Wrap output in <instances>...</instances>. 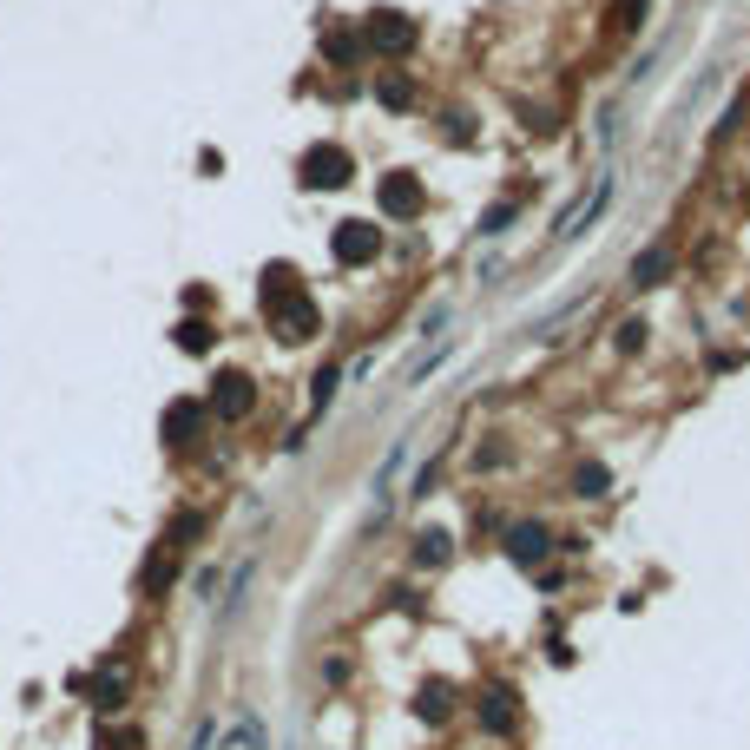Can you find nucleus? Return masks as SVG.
I'll list each match as a JSON object with an SVG mask.
<instances>
[{
    "instance_id": "10",
    "label": "nucleus",
    "mask_w": 750,
    "mask_h": 750,
    "mask_svg": "<svg viewBox=\"0 0 750 750\" xmlns=\"http://www.w3.org/2000/svg\"><path fill=\"white\" fill-rule=\"evenodd\" d=\"M579 487H586V494H599V487H606V468H593V461H586V468H579Z\"/></svg>"
},
{
    "instance_id": "4",
    "label": "nucleus",
    "mask_w": 750,
    "mask_h": 750,
    "mask_svg": "<svg viewBox=\"0 0 750 750\" xmlns=\"http://www.w3.org/2000/svg\"><path fill=\"white\" fill-rule=\"evenodd\" d=\"M369 40H375L382 53H402L408 40H415V27H408L402 14H375V20H369Z\"/></svg>"
},
{
    "instance_id": "9",
    "label": "nucleus",
    "mask_w": 750,
    "mask_h": 750,
    "mask_svg": "<svg viewBox=\"0 0 750 750\" xmlns=\"http://www.w3.org/2000/svg\"><path fill=\"white\" fill-rule=\"evenodd\" d=\"M612 20H619L625 33H632V27H645V0H612Z\"/></svg>"
},
{
    "instance_id": "3",
    "label": "nucleus",
    "mask_w": 750,
    "mask_h": 750,
    "mask_svg": "<svg viewBox=\"0 0 750 750\" xmlns=\"http://www.w3.org/2000/svg\"><path fill=\"white\" fill-rule=\"evenodd\" d=\"M382 211H395V218H415V211H422V185H415L408 172L382 178Z\"/></svg>"
},
{
    "instance_id": "11",
    "label": "nucleus",
    "mask_w": 750,
    "mask_h": 750,
    "mask_svg": "<svg viewBox=\"0 0 750 750\" xmlns=\"http://www.w3.org/2000/svg\"><path fill=\"white\" fill-rule=\"evenodd\" d=\"M178 336H185V349H204V343H211V329H204V323H185Z\"/></svg>"
},
{
    "instance_id": "1",
    "label": "nucleus",
    "mask_w": 750,
    "mask_h": 750,
    "mask_svg": "<svg viewBox=\"0 0 750 750\" xmlns=\"http://www.w3.org/2000/svg\"><path fill=\"white\" fill-rule=\"evenodd\" d=\"M375 250H382L375 224H343V231H336V257H343V264H369Z\"/></svg>"
},
{
    "instance_id": "7",
    "label": "nucleus",
    "mask_w": 750,
    "mask_h": 750,
    "mask_svg": "<svg viewBox=\"0 0 750 750\" xmlns=\"http://www.w3.org/2000/svg\"><path fill=\"white\" fill-rule=\"evenodd\" d=\"M507 547H514V560H540L547 533H540V527H514V533H507Z\"/></svg>"
},
{
    "instance_id": "6",
    "label": "nucleus",
    "mask_w": 750,
    "mask_h": 750,
    "mask_svg": "<svg viewBox=\"0 0 750 750\" xmlns=\"http://www.w3.org/2000/svg\"><path fill=\"white\" fill-rule=\"evenodd\" d=\"M211 408H218V415H244V408H250V382H244V375H218Z\"/></svg>"
},
{
    "instance_id": "2",
    "label": "nucleus",
    "mask_w": 750,
    "mask_h": 750,
    "mask_svg": "<svg viewBox=\"0 0 750 750\" xmlns=\"http://www.w3.org/2000/svg\"><path fill=\"white\" fill-rule=\"evenodd\" d=\"M303 178H310V185H343L349 158L336 152V145H316V152H303Z\"/></svg>"
},
{
    "instance_id": "8",
    "label": "nucleus",
    "mask_w": 750,
    "mask_h": 750,
    "mask_svg": "<svg viewBox=\"0 0 750 750\" xmlns=\"http://www.w3.org/2000/svg\"><path fill=\"white\" fill-rule=\"evenodd\" d=\"M165 435H172V441H191V435H198V402L172 408V415H165Z\"/></svg>"
},
{
    "instance_id": "5",
    "label": "nucleus",
    "mask_w": 750,
    "mask_h": 750,
    "mask_svg": "<svg viewBox=\"0 0 750 750\" xmlns=\"http://www.w3.org/2000/svg\"><path fill=\"white\" fill-rule=\"evenodd\" d=\"M672 270V244H652V250H639V264H632V290H652L658 277Z\"/></svg>"
}]
</instances>
